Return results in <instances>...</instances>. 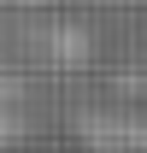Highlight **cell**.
I'll use <instances>...</instances> for the list:
<instances>
[{"instance_id": "7a4b0ae2", "label": "cell", "mask_w": 147, "mask_h": 153, "mask_svg": "<svg viewBox=\"0 0 147 153\" xmlns=\"http://www.w3.org/2000/svg\"><path fill=\"white\" fill-rule=\"evenodd\" d=\"M36 6H47V0H36Z\"/></svg>"}, {"instance_id": "6da1fadb", "label": "cell", "mask_w": 147, "mask_h": 153, "mask_svg": "<svg viewBox=\"0 0 147 153\" xmlns=\"http://www.w3.org/2000/svg\"><path fill=\"white\" fill-rule=\"evenodd\" d=\"M88 153H124V147H88Z\"/></svg>"}]
</instances>
